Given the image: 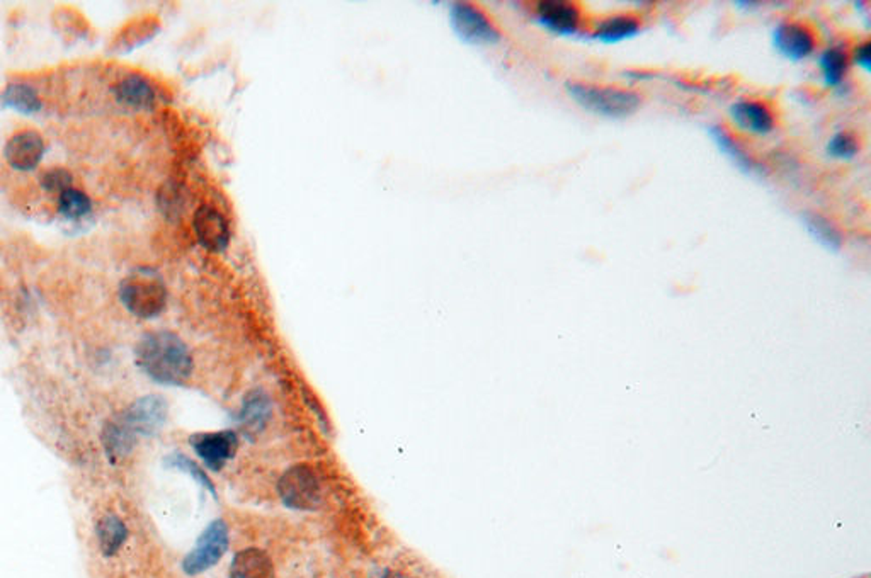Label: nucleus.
<instances>
[{"label": "nucleus", "instance_id": "f257e3e1", "mask_svg": "<svg viewBox=\"0 0 871 578\" xmlns=\"http://www.w3.org/2000/svg\"><path fill=\"white\" fill-rule=\"evenodd\" d=\"M167 402L159 394H148L112 418L102 431V446L112 463L130 455L140 437H152L167 420Z\"/></svg>", "mask_w": 871, "mask_h": 578}, {"label": "nucleus", "instance_id": "f03ea898", "mask_svg": "<svg viewBox=\"0 0 871 578\" xmlns=\"http://www.w3.org/2000/svg\"><path fill=\"white\" fill-rule=\"evenodd\" d=\"M135 363L150 380L160 384H185L193 373L189 347L175 333L150 332L136 344Z\"/></svg>", "mask_w": 871, "mask_h": 578}, {"label": "nucleus", "instance_id": "7ed1b4c3", "mask_svg": "<svg viewBox=\"0 0 871 578\" xmlns=\"http://www.w3.org/2000/svg\"><path fill=\"white\" fill-rule=\"evenodd\" d=\"M564 87L568 98L572 99L579 108L601 118H628L635 114L642 106V96L635 90L623 87L598 86L579 80H568Z\"/></svg>", "mask_w": 871, "mask_h": 578}, {"label": "nucleus", "instance_id": "20e7f679", "mask_svg": "<svg viewBox=\"0 0 871 578\" xmlns=\"http://www.w3.org/2000/svg\"><path fill=\"white\" fill-rule=\"evenodd\" d=\"M123 307L138 319H155L167 305V288L159 274L152 269H138L124 278L120 286Z\"/></svg>", "mask_w": 871, "mask_h": 578}, {"label": "nucleus", "instance_id": "39448f33", "mask_svg": "<svg viewBox=\"0 0 871 578\" xmlns=\"http://www.w3.org/2000/svg\"><path fill=\"white\" fill-rule=\"evenodd\" d=\"M450 25L456 37L467 45L489 47L501 41V31L492 23L491 17L473 4H453L450 7Z\"/></svg>", "mask_w": 871, "mask_h": 578}, {"label": "nucleus", "instance_id": "423d86ee", "mask_svg": "<svg viewBox=\"0 0 871 578\" xmlns=\"http://www.w3.org/2000/svg\"><path fill=\"white\" fill-rule=\"evenodd\" d=\"M773 48L790 62L797 63L810 58L817 45V33L812 26L803 21H781L771 31Z\"/></svg>", "mask_w": 871, "mask_h": 578}, {"label": "nucleus", "instance_id": "0eeeda50", "mask_svg": "<svg viewBox=\"0 0 871 578\" xmlns=\"http://www.w3.org/2000/svg\"><path fill=\"white\" fill-rule=\"evenodd\" d=\"M278 493L284 505L296 510H312L320 504V483L317 475L305 467L290 468L278 483Z\"/></svg>", "mask_w": 871, "mask_h": 578}, {"label": "nucleus", "instance_id": "6e6552de", "mask_svg": "<svg viewBox=\"0 0 871 578\" xmlns=\"http://www.w3.org/2000/svg\"><path fill=\"white\" fill-rule=\"evenodd\" d=\"M228 548V528L227 524L217 519L209 524L205 532L199 536L197 546L187 554L183 562V570L187 575H199L217 565Z\"/></svg>", "mask_w": 871, "mask_h": 578}, {"label": "nucleus", "instance_id": "1a4fd4ad", "mask_svg": "<svg viewBox=\"0 0 871 578\" xmlns=\"http://www.w3.org/2000/svg\"><path fill=\"white\" fill-rule=\"evenodd\" d=\"M728 116L738 131L752 136L771 135L778 121L773 106L762 99H737L728 108Z\"/></svg>", "mask_w": 871, "mask_h": 578}, {"label": "nucleus", "instance_id": "9d476101", "mask_svg": "<svg viewBox=\"0 0 871 578\" xmlns=\"http://www.w3.org/2000/svg\"><path fill=\"white\" fill-rule=\"evenodd\" d=\"M536 21L555 37H574L584 23V13L576 2L547 0L536 5Z\"/></svg>", "mask_w": 871, "mask_h": 578}, {"label": "nucleus", "instance_id": "9b49d317", "mask_svg": "<svg viewBox=\"0 0 871 578\" xmlns=\"http://www.w3.org/2000/svg\"><path fill=\"white\" fill-rule=\"evenodd\" d=\"M47 152L45 138L33 130H25L9 138L4 147V157L14 171H35Z\"/></svg>", "mask_w": 871, "mask_h": 578}, {"label": "nucleus", "instance_id": "f8f14e48", "mask_svg": "<svg viewBox=\"0 0 871 578\" xmlns=\"http://www.w3.org/2000/svg\"><path fill=\"white\" fill-rule=\"evenodd\" d=\"M189 443L197 456L215 471L225 467L239 449V437L234 431L201 432L191 436Z\"/></svg>", "mask_w": 871, "mask_h": 578}, {"label": "nucleus", "instance_id": "ddd939ff", "mask_svg": "<svg viewBox=\"0 0 871 578\" xmlns=\"http://www.w3.org/2000/svg\"><path fill=\"white\" fill-rule=\"evenodd\" d=\"M197 242L208 252L220 254L230 244V226L227 218L211 205H203L193 216Z\"/></svg>", "mask_w": 871, "mask_h": 578}, {"label": "nucleus", "instance_id": "4468645a", "mask_svg": "<svg viewBox=\"0 0 871 578\" xmlns=\"http://www.w3.org/2000/svg\"><path fill=\"white\" fill-rule=\"evenodd\" d=\"M708 133L712 136L713 143L718 148V152L732 162L740 173L750 177H764L768 173L764 163L758 161L756 157H752L746 147H742V143L734 138L725 126L713 124L708 128Z\"/></svg>", "mask_w": 871, "mask_h": 578}, {"label": "nucleus", "instance_id": "2eb2a0df", "mask_svg": "<svg viewBox=\"0 0 871 578\" xmlns=\"http://www.w3.org/2000/svg\"><path fill=\"white\" fill-rule=\"evenodd\" d=\"M114 99L136 111H150L157 106V89L145 75L128 74L112 87Z\"/></svg>", "mask_w": 871, "mask_h": 578}, {"label": "nucleus", "instance_id": "dca6fc26", "mask_svg": "<svg viewBox=\"0 0 871 578\" xmlns=\"http://www.w3.org/2000/svg\"><path fill=\"white\" fill-rule=\"evenodd\" d=\"M642 33V17L633 13L611 14L602 17L592 29V37L602 45H618Z\"/></svg>", "mask_w": 871, "mask_h": 578}, {"label": "nucleus", "instance_id": "f3484780", "mask_svg": "<svg viewBox=\"0 0 871 578\" xmlns=\"http://www.w3.org/2000/svg\"><path fill=\"white\" fill-rule=\"evenodd\" d=\"M271 412H272V405H271L270 396L262 390L250 392L244 398V404L239 412L240 429L250 437L264 431L266 424L270 422Z\"/></svg>", "mask_w": 871, "mask_h": 578}, {"label": "nucleus", "instance_id": "a211bd4d", "mask_svg": "<svg viewBox=\"0 0 871 578\" xmlns=\"http://www.w3.org/2000/svg\"><path fill=\"white\" fill-rule=\"evenodd\" d=\"M802 223L807 234L829 252H837L844 244L843 230L831 218H827L819 211H803Z\"/></svg>", "mask_w": 871, "mask_h": 578}, {"label": "nucleus", "instance_id": "6ab92c4d", "mask_svg": "<svg viewBox=\"0 0 871 578\" xmlns=\"http://www.w3.org/2000/svg\"><path fill=\"white\" fill-rule=\"evenodd\" d=\"M230 578H274L270 554L258 548H247L234 556Z\"/></svg>", "mask_w": 871, "mask_h": 578}, {"label": "nucleus", "instance_id": "aec40b11", "mask_svg": "<svg viewBox=\"0 0 871 578\" xmlns=\"http://www.w3.org/2000/svg\"><path fill=\"white\" fill-rule=\"evenodd\" d=\"M817 65L821 68L823 87L837 89V87L844 84L847 74H849V67H851L849 51L844 47H839V45L829 47L819 55Z\"/></svg>", "mask_w": 871, "mask_h": 578}, {"label": "nucleus", "instance_id": "412c9836", "mask_svg": "<svg viewBox=\"0 0 871 578\" xmlns=\"http://www.w3.org/2000/svg\"><path fill=\"white\" fill-rule=\"evenodd\" d=\"M0 102L2 106L25 116L37 114L43 108L37 89L25 82H11L9 86H5L0 94Z\"/></svg>", "mask_w": 871, "mask_h": 578}, {"label": "nucleus", "instance_id": "4be33fe9", "mask_svg": "<svg viewBox=\"0 0 871 578\" xmlns=\"http://www.w3.org/2000/svg\"><path fill=\"white\" fill-rule=\"evenodd\" d=\"M98 534L99 548L104 556H114L128 540V530L124 526L123 520L118 516L102 517L98 522L96 528Z\"/></svg>", "mask_w": 871, "mask_h": 578}, {"label": "nucleus", "instance_id": "5701e85b", "mask_svg": "<svg viewBox=\"0 0 871 578\" xmlns=\"http://www.w3.org/2000/svg\"><path fill=\"white\" fill-rule=\"evenodd\" d=\"M57 206H58V213L62 215L65 220L75 222V220H80L90 213L92 201L84 191H80L77 187H69L58 196Z\"/></svg>", "mask_w": 871, "mask_h": 578}, {"label": "nucleus", "instance_id": "b1692460", "mask_svg": "<svg viewBox=\"0 0 871 578\" xmlns=\"http://www.w3.org/2000/svg\"><path fill=\"white\" fill-rule=\"evenodd\" d=\"M859 150H861L859 136L847 130L835 131L825 143V153L833 161H853L858 155Z\"/></svg>", "mask_w": 871, "mask_h": 578}, {"label": "nucleus", "instance_id": "393cba45", "mask_svg": "<svg viewBox=\"0 0 871 578\" xmlns=\"http://www.w3.org/2000/svg\"><path fill=\"white\" fill-rule=\"evenodd\" d=\"M159 29V25L155 21H140L136 25L128 26L123 33L116 39V49H132L135 47L143 45L150 37H154Z\"/></svg>", "mask_w": 871, "mask_h": 578}, {"label": "nucleus", "instance_id": "a878e982", "mask_svg": "<svg viewBox=\"0 0 871 578\" xmlns=\"http://www.w3.org/2000/svg\"><path fill=\"white\" fill-rule=\"evenodd\" d=\"M165 467L175 468V469L185 471L187 475H191V478H195L201 487H205V489H208L209 492L215 493V487H213V483L209 481L207 473H205L201 468L197 467V463H193L189 457H186L185 455L174 453V455L167 456V457H165Z\"/></svg>", "mask_w": 871, "mask_h": 578}, {"label": "nucleus", "instance_id": "bb28decb", "mask_svg": "<svg viewBox=\"0 0 871 578\" xmlns=\"http://www.w3.org/2000/svg\"><path fill=\"white\" fill-rule=\"evenodd\" d=\"M72 173H69L67 169H62V167H57V169H49L47 173L41 175V187L49 193V194H62L63 191H67L69 187H72Z\"/></svg>", "mask_w": 871, "mask_h": 578}, {"label": "nucleus", "instance_id": "cd10ccee", "mask_svg": "<svg viewBox=\"0 0 871 578\" xmlns=\"http://www.w3.org/2000/svg\"><path fill=\"white\" fill-rule=\"evenodd\" d=\"M871 43L866 39L863 43H858L853 53H849V58H851V63L859 67L863 72H870L871 70Z\"/></svg>", "mask_w": 871, "mask_h": 578}, {"label": "nucleus", "instance_id": "c85d7f7f", "mask_svg": "<svg viewBox=\"0 0 871 578\" xmlns=\"http://www.w3.org/2000/svg\"><path fill=\"white\" fill-rule=\"evenodd\" d=\"M380 578H407V577H404V575H400V573H395V572H387V573H383V575H381Z\"/></svg>", "mask_w": 871, "mask_h": 578}]
</instances>
